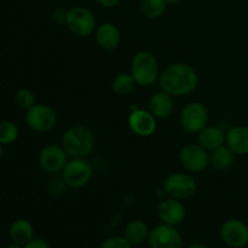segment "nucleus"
Instances as JSON below:
<instances>
[{
	"instance_id": "1",
	"label": "nucleus",
	"mask_w": 248,
	"mask_h": 248,
	"mask_svg": "<svg viewBox=\"0 0 248 248\" xmlns=\"http://www.w3.org/2000/svg\"><path fill=\"white\" fill-rule=\"evenodd\" d=\"M162 91L172 97L188 96L199 85L198 73L186 63H172L167 65L159 77Z\"/></svg>"
},
{
	"instance_id": "2",
	"label": "nucleus",
	"mask_w": 248,
	"mask_h": 248,
	"mask_svg": "<svg viewBox=\"0 0 248 248\" xmlns=\"http://www.w3.org/2000/svg\"><path fill=\"white\" fill-rule=\"evenodd\" d=\"M94 135L89 127L75 125L68 128L62 136V147L68 156L86 157L94 148Z\"/></svg>"
},
{
	"instance_id": "3",
	"label": "nucleus",
	"mask_w": 248,
	"mask_h": 248,
	"mask_svg": "<svg viewBox=\"0 0 248 248\" xmlns=\"http://www.w3.org/2000/svg\"><path fill=\"white\" fill-rule=\"evenodd\" d=\"M131 75L140 86H150L160 77L159 62L149 51H140L131 61Z\"/></svg>"
},
{
	"instance_id": "4",
	"label": "nucleus",
	"mask_w": 248,
	"mask_h": 248,
	"mask_svg": "<svg viewBox=\"0 0 248 248\" xmlns=\"http://www.w3.org/2000/svg\"><path fill=\"white\" fill-rule=\"evenodd\" d=\"M64 22L77 36H89L96 31L97 21L93 12L84 6H74L67 11Z\"/></svg>"
},
{
	"instance_id": "5",
	"label": "nucleus",
	"mask_w": 248,
	"mask_h": 248,
	"mask_svg": "<svg viewBox=\"0 0 248 248\" xmlns=\"http://www.w3.org/2000/svg\"><path fill=\"white\" fill-rule=\"evenodd\" d=\"M92 177V166L85 157H72L62 171V179L69 188L79 189L86 186Z\"/></svg>"
},
{
	"instance_id": "6",
	"label": "nucleus",
	"mask_w": 248,
	"mask_h": 248,
	"mask_svg": "<svg viewBox=\"0 0 248 248\" xmlns=\"http://www.w3.org/2000/svg\"><path fill=\"white\" fill-rule=\"evenodd\" d=\"M208 110L201 102H190L186 104L179 115L181 127L186 133H199L208 125Z\"/></svg>"
},
{
	"instance_id": "7",
	"label": "nucleus",
	"mask_w": 248,
	"mask_h": 248,
	"mask_svg": "<svg viewBox=\"0 0 248 248\" xmlns=\"http://www.w3.org/2000/svg\"><path fill=\"white\" fill-rule=\"evenodd\" d=\"M196 189L198 184L194 177L184 172L170 174L164 182V190L167 195L181 201L191 198L196 193Z\"/></svg>"
},
{
	"instance_id": "8",
	"label": "nucleus",
	"mask_w": 248,
	"mask_h": 248,
	"mask_svg": "<svg viewBox=\"0 0 248 248\" xmlns=\"http://www.w3.org/2000/svg\"><path fill=\"white\" fill-rule=\"evenodd\" d=\"M179 162L189 172L200 173L210 165V152L201 147L199 143L186 144L179 150Z\"/></svg>"
},
{
	"instance_id": "9",
	"label": "nucleus",
	"mask_w": 248,
	"mask_h": 248,
	"mask_svg": "<svg viewBox=\"0 0 248 248\" xmlns=\"http://www.w3.org/2000/svg\"><path fill=\"white\" fill-rule=\"evenodd\" d=\"M26 123L36 132H48L57 124V114L47 104H35L27 110Z\"/></svg>"
},
{
	"instance_id": "10",
	"label": "nucleus",
	"mask_w": 248,
	"mask_h": 248,
	"mask_svg": "<svg viewBox=\"0 0 248 248\" xmlns=\"http://www.w3.org/2000/svg\"><path fill=\"white\" fill-rule=\"evenodd\" d=\"M150 248H183V237L172 225L160 224L150 230L148 237Z\"/></svg>"
},
{
	"instance_id": "11",
	"label": "nucleus",
	"mask_w": 248,
	"mask_h": 248,
	"mask_svg": "<svg viewBox=\"0 0 248 248\" xmlns=\"http://www.w3.org/2000/svg\"><path fill=\"white\" fill-rule=\"evenodd\" d=\"M67 162L68 154L62 145H46L39 154V165L44 171L48 173L62 172Z\"/></svg>"
},
{
	"instance_id": "12",
	"label": "nucleus",
	"mask_w": 248,
	"mask_h": 248,
	"mask_svg": "<svg viewBox=\"0 0 248 248\" xmlns=\"http://www.w3.org/2000/svg\"><path fill=\"white\" fill-rule=\"evenodd\" d=\"M220 239L232 248H244L248 245V227L240 219H229L220 227Z\"/></svg>"
},
{
	"instance_id": "13",
	"label": "nucleus",
	"mask_w": 248,
	"mask_h": 248,
	"mask_svg": "<svg viewBox=\"0 0 248 248\" xmlns=\"http://www.w3.org/2000/svg\"><path fill=\"white\" fill-rule=\"evenodd\" d=\"M157 217L164 224L176 227L186 219V207L183 202L177 199H164L157 205Z\"/></svg>"
},
{
	"instance_id": "14",
	"label": "nucleus",
	"mask_w": 248,
	"mask_h": 248,
	"mask_svg": "<svg viewBox=\"0 0 248 248\" xmlns=\"http://www.w3.org/2000/svg\"><path fill=\"white\" fill-rule=\"evenodd\" d=\"M128 126L135 135L140 137H150L156 131V118L144 109H135L128 115Z\"/></svg>"
},
{
	"instance_id": "15",
	"label": "nucleus",
	"mask_w": 248,
	"mask_h": 248,
	"mask_svg": "<svg viewBox=\"0 0 248 248\" xmlns=\"http://www.w3.org/2000/svg\"><path fill=\"white\" fill-rule=\"evenodd\" d=\"M94 38L99 47L104 51H113L118 48L121 41L120 29L110 22L99 24L94 31Z\"/></svg>"
},
{
	"instance_id": "16",
	"label": "nucleus",
	"mask_w": 248,
	"mask_h": 248,
	"mask_svg": "<svg viewBox=\"0 0 248 248\" xmlns=\"http://www.w3.org/2000/svg\"><path fill=\"white\" fill-rule=\"evenodd\" d=\"M174 97L166 93L165 91L156 92L153 94L148 103V110L156 118V120H164L170 118L174 110Z\"/></svg>"
},
{
	"instance_id": "17",
	"label": "nucleus",
	"mask_w": 248,
	"mask_h": 248,
	"mask_svg": "<svg viewBox=\"0 0 248 248\" xmlns=\"http://www.w3.org/2000/svg\"><path fill=\"white\" fill-rule=\"evenodd\" d=\"M225 143L237 155L248 154V126H234L225 132Z\"/></svg>"
},
{
	"instance_id": "18",
	"label": "nucleus",
	"mask_w": 248,
	"mask_h": 248,
	"mask_svg": "<svg viewBox=\"0 0 248 248\" xmlns=\"http://www.w3.org/2000/svg\"><path fill=\"white\" fill-rule=\"evenodd\" d=\"M198 143L207 152L217 149L225 143V132L218 126H206L198 133Z\"/></svg>"
},
{
	"instance_id": "19",
	"label": "nucleus",
	"mask_w": 248,
	"mask_h": 248,
	"mask_svg": "<svg viewBox=\"0 0 248 248\" xmlns=\"http://www.w3.org/2000/svg\"><path fill=\"white\" fill-rule=\"evenodd\" d=\"M33 235V224L28 219H24V218H19V219L15 220L9 230V236L11 242L19 245L22 247L28 244L31 239H34Z\"/></svg>"
},
{
	"instance_id": "20",
	"label": "nucleus",
	"mask_w": 248,
	"mask_h": 248,
	"mask_svg": "<svg viewBox=\"0 0 248 248\" xmlns=\"http://www.w3.org/2000/svg\"><path fill=\"white\" fill-rule=\"evenodd\" d=\"M149 229H148L147 223L143 222L140 219H135L131 220L125 228V234L124 236L133 245V246H137V245L143 244L145 240L149 237Z\"/></svg>"
},
{
	"instance_id": "21",
	"label": "nucleus",
	"mask_w": 248,
	"mask_h": 248,
	"mask_svg": "<svg viewBox=\"0 0 248 248\" xmlns=\"http://www.w3.org/2000/svg\"><path fill=\"white\" fill-rule=\"evenodd\" d=\"M235 155L236 154L228 145H222L210 153V165L216 170H227L234 164Z\"/></svg>"
},
{
	"instance_id": "22",
	"label": "nucleus",
	"mask_w": 248,
	"mask_h": 248,
	"mask_svg": "<svg viewBox=\"0 0 248 248\" xmlns=\"http://www.w3.org/2000/svg\"><path fill=\"white\" fill-rule=\"evenodd\" d=\"M136 81L131 73H120L114 78L111 82V89L119 96H127L135 90Z\"/></svg>"
},
{
	"instance_id": "23",
	"label": "nucleus",
	"mask_w": 248,
	"mask_h": 248,
	"mask_svg": "<svg viewBox=\"0 0 248 248\" xmlns=\"http://www.w3.org/2000/svg\"><path fill=\"white\" fill-rule=\"evenodd\" d=\"M166 0H142L140 1V11L147 18H160L166 12Z\"/></svg>"
},
{
	"instance_id": "24",
	"label": "nucleus",
	"mask_w": 248,
	"mask_h": 248,
	"mask_svg": "<svg viewBox=\"0 0 248 248\" xmlns=\"http://www.w3.org/2000/svg\"><path fill=\"white\" fill-rule=\"evenodd\" d=\"M18 126L10 120L0 121V144L9 145L18 138Z\"/></svg>"
},
{
	"instance_id": "25",
	"label": "nucleus",
	"mask_w": 248,
	"mask_h": 248,
	"mask_svg": "<svg viewBox=\"0 0 248 248\" xmlns=\"http://www.w3.org/2000/svg\"><path fill=\"white\" fill-rule=\"evenodd\" d=\"M15 102H16L17 106L22 109H31V107L36 104V98L35 94L33 91L28 89H19L18 91L15 93Z\"/></svg>"
},
{
	"instance_id": "26",
	"label": "nucleus",
	"mask_w": 248,
	"mask_h": 248,
	"mask_svg": "<svg viewBox=\"0 0 248 248\" xmlns=\"http://www.w3.org/2000/svg\"><path fill=\"white\" fill-rule=\"evenodd\" d=\"M133 245L125 236H111L104 240L101 248H132Z\"/></svg>"
},
{
	"instance_id": "27",
	"label": "nucleus",
	"mask_w": 248,
	"mask_h": 248,
	"mask_svg": "<svg viewBox=\"0 0 248 248\" xmlns=\"http://www.w3.org/2000/svg\"><path fill=\"white\" fill-rule=\"evenodd\" d=\"M23 248H51L50 245L43 239H31L27 245H24Z\"/></svg>"
},
{
	"instance_id": "28",
	"label": "nucleus",
	"mask_w": 248,
	"mask_h": 248,
	"mask_svg": "<svg viewBox=\"0 0 248 248\" xmlns=\"http://www.w3.org/2000/svg\"><path fill=\"white\" fill-rule=\"evenodd\" d=\"M97 1L101 6L106 7V9H113V7L118 6L121 0H97Z\"/></svg>"
},
{
	"instance_id": "29",
	"label": "nucleus",
	"mask_w": 248,
	"mask_h": 248,
	"mask_svg": "<svg viewBox=\"0 0 248 248\" xmlns=\"http://www.w3.org/2000/svg\"><path fill=\"white\" fill-rule=\"evenodd\" d=\"M182 1H183V0H166L167 5H178L181 4Z\"/></svg>"
},
{
	"instance_id": "30",
	"label": "nucleus",
	"mask_w": 248,
	"mask_h": 248,
	"mask_svg": "<svg viewBox=\"0 0 248 248\" xmlns=\"http://www.w3.org/2000/svg\"><path fill=\"white\" fill-rule=\"evenodd\" d=\"M188 248H211V247L206 246V245H202V244H195V245H191V246H189Z\"/></svg>"
},
{
	"instance_id": "31",
	"label": "nucleus",
	"mask_w": 248,
	"mask_h": 248,
	"mask_svg": "<svg viewBox=\"0 0 248 248\" xmlns=\"http://www.w3.org/2000/svg\"><path fill=\"white\" fill-rule=\"evenodd\" d=\"M6 248H23L22 246H19V245H16V244H14V242H12L11 245H9V246H7Z\"/></svg>"
},
{
	"instance_id": "32",
	"label": "nucleus",
	"mask_w": 248,
	"mask_h": 248,
	"mask_svg": "<svg viewBox=\"0 0 248 248\" xmlns=\"http://www.w3.org/2000/svg\"><path fill=\"white\" fill-rule=\"evenodd\" d=\"M2 157V144H0V159Z\"/></svg>"
}]
</instances>
